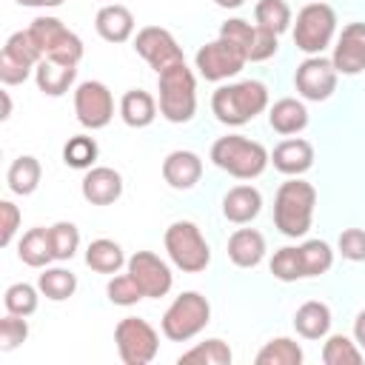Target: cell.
Returning a JSON list of instances; mask_svg holds the SVG:
<instances>
[{
    "instance_id": "b9f144b4",
    "label": "cell",
    "mask_w": 365,
    "mask_h": 365,
    "mask_svg": "<svg viewBox=\"0 0 365 365\" xmlns=\"http://www.w3.org/2000/svg\"><path fill=\"white\" fill-rule=\"evenodd\" d=\"M336 248L348 262H365V231L362 228H345L336 240Z\"/></svg>"
},
{
    "instance_id": "8fae6325",
    "label": "cell",
    "mask_w": 365,
    "mask_h": 365,
    "mask_svg": "<svg viewBox=\"0 0 365 365\" xmlns=\"http://www.w3.org/2000/svg\"><path fill=\"white\" fill-rule=\"evenodd\" d=\"M245 63H248L245 54L237 46H231L228 40H222V37L200 46L197 57H194V66H197L200 77H205L208 83H222L228 77H237Z\"/></svg>"
},
{
    "instance_id": "83f0119b",
    "label": "cell",
    "mask_w": 365,
    "mask_h": 365,
    "mask_svg": "<svg viewBox=\"0 0 365 365\" xmlns=\"http://www.w3.org/2000/svg\"><path fill=\"white\" fill-rule=\"evenodd\" d=\"M17 257L20 262H26L29 268H46L54 259L51 251V234L43 225H34L23 234V240L17 242Z\"/></svg>"
},
{
    "instance_id": "c3c4849f",
    "label": "cell",
    "mask_w": 365,
    "mask_h": 365,
    "mask_svg": "<svg viewBox=\"0 0 365 365\" xmlns=\"http://www.w3.org/2000/svg\"><path fill=\"white\" fill-rule=\"evenodd\" d=\"M20 6H29V9H46V0H14Z\"/></svg>"
},
{
    "instance_id": "d6a6232c",
    "label": "cell",
    "mask_w": 365,
    "mask_h": 365,
    "mask_svg": "<svg viewBox=\"0 0 365 365\" xmlns=\"http://www.w3.org/2000/svg\"><path fill=\"white\" fill-rule=\"evenodd\" d=\"M299 248V265H302V277H322L331 265H334V251L325 240H305Z\"/></svg>"
},
{
    "instance_id": "4fadbf2b",
    "label": "cell",
    "mask_w": 365,
    "mask_h": 365,
    "mask_svg": "<svg viewBox=\"0 0 365 365\" xmlns=\"http://www.w3.org/2000/svg\"><path fill=\"white\" fill-rule=\"evenodd\" d=\"M336 77L339 71L334 68V63L322 54H311L305 57L299 66H297V74H294V86H297V94L302 100H311V103H322L328 100L334 91H336Z\"/></svg>"
},
{
    "instance_id": "f1b7e54d",
    "label": "cell",
    "mask_w": 365,
    "mask_h": 365,
    "mask_svg": "<svg viewBox=\"0 0 365 365\" xmlns=\"http://www.w3.org/2000/svg\"><path fill=\"white\" fill-rule=\"evenodd\" d=\"M125 254H123V245L108 240V237H100V240H91L88 248H86V265L97 274H117L123 265H125Z\"/></svg>"
},
{
    "instance_id": "44dd1931",
    "label": "cell",
    "mask_w": 365,
    "mask_h": 365,
    "mask_svg": "<svg viewBox=\"0 0 365 365\" xmlns=\"http://www.w3.org/2000/svg\"><path fill=\"white\" fill-rule=\"evenodd\" d=\"M94 29L106 43H125L134 34V14L120 3H106L94 17Z\"/></svg>"
},
{
    "instance_id": "9c48e42d",
    "label": "cell",
    "mask_w": 365,
    "mask_h": 365,
    "mask_svg": "<svg viewBox=\"0 0 365 365\" xmlns=\"http://www.w3.org/2000/svg\"><path fill=\"white\" fill-rule=\"evenodd\" d=\"M114 342L125 365H148L160 351V334L140 317H123L114 328Z\"/></svg>"
},
{
    "instance_id": "2e32d148",
    "label": "cell",
    "mask_w": 365,
    "mask_h": 365,
    "mask_svg": "<svg viewBox=\"0 0 365 365\" xmlns=\"http://www.w3.org/2000/svg\"><path fill=\"white\" fill-rule=\"evenodd\" d=\"M331 63L339 74L354 77L365 71V23H348L334 43Z\"/></svg>"
},
{
    "instance_id": "8992f818",
    "label": "cell",
    "mask_w": 365,
    "mask_h": 365,
    "mask_svg": "<svg viewBox=\"0 0 365 365\" xmlns=\"http://www.w3.org/2000/svg\"><path fill=\"white\" fill-rule=\"evenodd\" d=\"M163 242H165L168 259H171L180 271H185V274H200V271H205L208 262H211V248H208V242H205L200 225L191 222V220H177V222H171V225L165 228Z\"/></svg>"
},
{
    "instance_id": "e0dca14e",
    "label": "cell",
    "mask_w": 365,
    "mask_h": 365,
    "mask_svg": "<svg viewBox=\"0 0 365 365\" xmlns=\"http://www.w3.org/2000/svg\"><path fill=\"white\" fill-rule=\"evenodd\" d=\"M80 191H83V200L91 205H111L123 197V177L108 165H94L86 171Z\"/></svg>"
},
{
    "instance_id": "5b68a950",
    "label": "cell",
    "mask_w": 365,
    "mask_h": 365,
    "mask_svg": "<svg viewBox=\"0 0 365 365\" xmlns=\"http://www.w3.org/2000/svg\"><path fill=\"white\" fill-rule=\"evenodd\" d=\"M208 322H211V302L200 291H182L165 308V314L160 319V328H163L165 339H171V342H188Z\"/></svg>"
},
{
    "instance_id": "f546056e",
    "label": "cell",
    "mask_w": 365,
    "mask_h": 365,
    "mask_svg": "<svg viewBox=\"0 0 365 365\" xmlns=\"http://www.w3.org/2000/svg\"><path fill=\"white\" fill-rule=\"evenodd\" d=\"M231 359H234V354H231L228 342L220 336H211V339L197 342L194 348L182 351L177 362L180 365H231Z\"/></svg>"
},
{
    "instance_id": "7c38bea8",
    "label": "cell",
    "mask_w": 365,
    "mask_h": 365,
    "mask_svg": "<svg viewBox=\"0 0 365 365\" xmlns=\"http://www.w3.org/2000/svg\"><path fill=\"white\" fill-rule=\"evenodd\" d=\"M74 114L83 128H106L114 117V97L108 86L100 80H83L74 88Z\"/></svg>"
},
{
    "instance_id": "484cf974",
    "label": "cell",
    "mask_w": 365,
    "mask_h": 365,
    "mask_svg": "<svg viewBox=\"0 0 365 365\" xmlns=\"http://www.w3.org/2000/svg\"><path fill=\"white\" fill-rule=\"evenodd\" d=\"M120 117L131 128H148L157 117V100L145 88H128L120 97Z\"/></svg>"
},
{
    "instance_id": "4316f807",
    "label": "cell",
    "mask_w": 365,
    "mask_h": 365,
    "mask_svg": "<svg viewBox=\"0 0 365 365\" xmlns=\"http://www.w3.org/2000/svg\"><path fill=\"white\" fill-rule=\"evenodd\" d=\"M40 177H43V165L37 157L31 154H20L17 160H11L9 171H6V182H9V191L17 194V197H29L37 191L40 185Z\"/></svg>"
},
{
    "instance_id": "d6986e66",
    "label": "cell",
    "mask_w": 365,
    "mask_h": 365,
    "mask_svg": "<svg viewBox=\"0 0 365 365\" xmlns=\"http://www.w3.org/2000/svg\"><path fill=\"white\" fill-rule=\"evenodd\" d=\"M271 163L285 177H302L314 165V145L302 137H288L271 151Z\"/></svg>"
},
{
    "instance_id": "7dc6e473",
    "label": "cell",
    "mask_w": 365,
    "mask_h": 365,
    "mask_svg": "<svg viewBox=\"0 0 365 365\" xmlns=\"http://www.w3.org/2000/svg\"><path fill=\"white\" fill-rule=\"evenodd\" d=\"M220 9H237V6H242L245 0H214Z\"/></svg>"
},
{
    "instance_id": "681fc988",
    "label": "cell",
    "mask_w": 365,
    "mask_h": 365,
    "mask_svg": "<svg viewBox=\"0 0 365 365\" xmlns=\"http://www.w3.org/2000/svg\"><path fill=\"white\" fill-rule=\"evenodd\" d=\"M66 0H46V9H57V6H63Z\"/></svg>"
},
{
    "instance_id": "e575fe53",
    "label": "cell",
    "mask_w": 365,
    "mask_h": 365,
    "mask_svg": "<svg viewBox=\"0 0 365 365\" xmlns=\"http://www.w3.org/2000/svg\"><path fill=\"white\" fill-rule=\"evenodd\" d=\"M322 362L325 365H359L362 348L356 345V339L345 334H331L325 336V345H322Z\"/></svg>"
},
{
    "instance_id": "ab89813d",
    "label": "cell",
    "mask_w": 365,
    "mask_h": 365,
    "mask_svg": "<svg viewBox=\"0 0 365 365\" xmlns=\"http://www.w3.org/2000/svg\"><path fill=\"white\" fill-rule=\"evenodd\" d=\"M271 274H274L279 282L305 279V277H302V265H299V248H297V245H285V248L274 251V257H271Z\"/></svg>"
},
{
    "instance_id": "7a4b0ae2",
    "label": "cell",
    "mask_w": 365,
    "mask_h": 365,
    "mask_svg": "<svg viewBox=\"0 0 365 365\" xmlns=\"http://www.w3.org/2000/svg\"><path fill=\"white\" fill-rule=\"evenodd\" d=\"M265 108H268V86L259 80L228 83L211 94V111L222 125H245Z\"/></svg>"
},
{
    "instance_id": "3957f363",
    "label": "cell",
    "mask_w": 365,
    "mask_h": 365,
    "mask_svg": "<svg viewBox=\"0 0 365 365\" xmlns=\"http://www.w3.org/2000/svg\"><path fill=\"white\" fill-rule=\"evenodd\" d=\"M211 163L237 180H254L265 171L271 154L257 140H248L242 134H225L211 145Z\"/></svg>"
},
{
    "instance_id": "ee69618b",
    "label": "cell",
    "mask_w": 365,
    "mask_h": 365,
    "mask_svg": "<svg viewBox=\"0 0 365 365\" xmlns=\"http://www.w3.org/2000/svg\"><path fill=\"white\" fill-rule=\"evenodd\" d=\"M20 220H23L20 208L11 200H0V242L6 248L11 245V240H14L17 228H20Z\"/></svg>"
},
{
    "instance_id": "74e56055",
    "label": "cell",
    "mask_w": 365,
    "mask_h": 365,
    "mask_svg": "<svg viewBox=\"0 0 365 365\" xmlns=\"http://www.w3.org/2000/svg\"><path fill=\"white\" fill-rule=\"evenodd\" d=\"M48 234H51V251H54V259L57 262H66V259H71L77 254V248H80V231H77L74 222L60 220V222H54L48 228Z\"/></svg>"
},
{
    "instance_id": "6da1fadb",
    "label": "cell",
    "mask_w": 365,
    "mask_h": 365,
    "mask_svg": "<svg viewBox=\"0 0 365 365\" xmlns=\"http://www.w3.org/2000/svg\"><path fill=\"white\" fill-rule=\"evenodd\" d=\"M314 208H317V188L299 177H288L274 197V225L279 228V234L291 240L305 237L314 222Z\"/></svg>"
},
{
    "instance_id": "603a6c76",
    "label": "cell",
    "mask_w": 365,
    "mask_h": 365,
    "mask_svg": "<svg viewBox=\"0 0 365 365\" xmlns=\"http://www.w3.org/2000/svg\"><path fill=\"white\" fill-rule=\"evenodd\" d=\"M74 80H77V66H68V63H57V60L43 57L34 68V83L48 97H63L74 86Z\"/></svg>"
},
{
    "instance_id": "bcb514c9",
    "label": "cell",
    "mask_w": 365,
    "mask_h": 365,
    "mask_svg": "<svg viewBox=\"0 0 365 365\" xmlns=\"http://www.w3.org/2000/svg\"><path fill=\"white\" fill-rule=\"evenodd\" d=\"M0 97H3V120H9L11 117V97H9V91H0Z\"/></svg>"
},
{
    "instance_id": "9a60e30c",
    "label": "cell",
    "mask_w": 365,
    "mask_h": 365,
    "mask_svg": "<svg viewBox=\"0 0 365 365\" xmlns=\"http://www.w3.org/2000/svg\"><path fill=\"white\" fill-rule=\"evenodd\" d=\"M134 51L160 74L174 63H182V48L174 40V34L163 26H143L134 37Z\"/></svg>"
},
{
    "instance_id": "d590c367",
    "label": "cell",
    "mask_w": 365,
    "mask_h": 365,
    "mask_svg": "<svg viewBox=\"0 0 365 365\" xmlns=\"http://www.w3.org/2000/svg\"><path fill=\"white\" fill-rule=\"evenodd\" d=\"M254 20H257V26H262L279 37L282 31L291 29V6L285 0H259L254 6Z\"/></svg>"
},
{
    "instance_id": "4dcf8cb0",
    "label": "cell",
    "mask_w": 365,
    "mask_h": 365,
    "mask_svg": "<svg viewBox=\"0 0 365 365\" xmlns=\"http://www.w3.org/2000/svg\"><path fill=\"white\" fill-rule=\"evenodd\" d=\"M302 359H305V354H302L299 342H294L291 336H274V339H268L259 348V354L254 356L257 365H299Z\"/></svg>"
},
{
    "instance_id": "277c9868",
    "label": "cell",
    "mask_w": 365,
    "mask_h": 365,
    "mask_svg": "<svg viewBox=\"0 0 365 365\" xmlns=\"http://www.w3.org/2000/svg\"><path fill=\"white\" fill-rule=\"evenodd\" d=\"M157 88H160V114L168 123L180 125L197 114V77L185 66V60L160 71Z\"/></svg>"
},
{
    "instance_id": "f35d334b",
    "label": "cell",
    "mask_w": 365,
    "mask_h": 365,
    "mask_svg": "<svg viewBox=\"0 0 365 365\" xmlns=\"http://www.w3.org/2000/svg\"><path fill=\"white\" fill-rule=\"evenodd\" d=\"M106 297H108V302L123 305V308L137 305L140 299H145V294L140 291V285L134 282V277H131L128 271H125V274H114V277L108 279V285H106Z\"/></svg>"
},
{
    "instance_id": "ba28073f",
    "label": "cell",
    "mask_w": 365,
    "mask_h": 365,
    "mask_svg": "<svg viewBox=\"0 0 365 365\" xmlns=\"http://www.w3.org/2000/svg\"><path fill=\"white\" fill-rule=\"evenodd\" d=\"M34 43L40 46L43 57L48 60H57V63H68V66H77L83 60V40L57 17H34L31 26H29Z\"/></svg>"
},
{
    "instance_id": "7402d4cb",
    "label": "cell",
    "mask_w": 365,
    "mask_h": 365,
    "mask_svg": "<svg viewBox=\"0 0 365 365\" xmlns=\"http://www.w3.org/2000/svg\"><path fill=\"white\" fill-rule=\"evenodd\" d=\"M265 257V237L257 228H237L228 237V259L237 268H257Z\"/></svg>"
},
{
    "instance_id": "30bf717a",
    "label": "cell",
    "mask_w": 365,
    "mask_h": 365,
    "mask_svg": "<svg viewBox=\"0 0 365 365\" xmlns=\"http://www.w3.org/2000/svg\"><path fill=\"white\" fill-rule=\"evenodd\" d=\"M220 37L228 40L231 46H237L248 63H262V60H271L279 48V40L274 31L262 29V26H251L248 20L242 17H231L220 26Z\"/></svg>"
},
{
    "instance_id": "7bdbcfd3",
    "label": "cell",
    "mask_w": 365,
    "mask_h": 365,
    "mask_svg": "<svg viewBox=\"0 0 365 365\" xmlns=\"http://www.w3.org/2000/svg\"><path fill=\"white\" fill-rule=\"evenodd\" d=\"M31 71H34V68L26 66L23 60L11 57L9 51H0V83H3V86H20V83L29 80Z\"/></svg>"
},
{
    "instance_id": "836d02e7",
    "label": "cell",
    "mask_w": 365,
    "mask_h": 365,
    "mask_svg": "<svg viewBox=\"0 0 365 365\" xmlns=\"http://www.w3.org/2000/svg\"><path fill=\"white\" fill-rule=\"evenodd\" d=\"M97 157H100V145H97V140L88 137V134H74V137H68V143L63 145V163H66L68 168H83V171H88V168H94Z\"/></svg>"
},
{
    "instance_id": "ffe728a7",
    "label": "cell",
    "mask_w": 365,
    "mask_h": 365,
    "mask_svg": "<svg viewBox=\"0 0 365 365\" xmlns=\"http://www.w3.org/2000/svg\"><path fill=\"white\" fill-rule=\"evenodd\" d=\"M262 211V194L254 185H234L222 197V217L234 225L251 222Z\"/></svg>"
},
{
    "instance_id": "8d00e7d4",
    "label": "cell",
    "mask_w": 365,
    "mask_h": 365,
    "mask_svg": "<svg viewBox=\"0 0 365 365\" xmlns=\"http://www.w3.org/2000/svg\"><path fill=\"white\" fill-rule=\"evenodd\" d=\"M3 305L9 314H17V317H31L40 305V288L29 285V282H14L6 288L3 294Z\"/></svg>"
},
{
    "instance_id": "ac0fdd59",
    "label": "cell",
    "mask_w": 365,
    "mask_h": 365,
    "mask_svg": "<svg viewBox=\"0 0 365 365\" xmlns=\"http://www.w3.org/2000/svg\"><path fill=\"white\" fill-rule=\"evenodd\" d=\"M202 177V160L200 154L188 151V148H177L171 154H165L163 160V180L177 188V191H188L200 182Z\"/></svg>"
},
{
    "instance_id": "f6af8a7d",
    "label": "cell",
    "mask_w": 365,
    "mask_h": 365,
    "mask_svg": "<svg viewBox=\"0 0 365 365\" xmlns=\"http://www.w3.org/2000/svg\"><path fill=\"white\" fill-rule=\"evenodd\" d=\"M354 339H356V345L365 351V311H359L356 319H354Z\"/></svg>"
},
{
    "instance_id": "d4e9b609",
    "label": "cell",
    "mask_w": 365,
    "mask_h": 365,
    "mask_svg": "<svg viewBox=\"0 0 365 365\" xmlns=\"http://www.w3.org/2000/svg\"><path fill=\"white\" fill-rule=\"evenodd\" d=\"M331 308L319 299H308L294 314V328L302 339H325L331 331Z\"/></svg>"
},
{
    "instance_id": "5bb4252c",
    "label": "cell",
    "mask_w": 365,
    "mask_h": 365,
    "mask_svg": "<svg viewBox=\"0 0 365 365\" xmlns=\"http://www.w3.org/2000/svg\"><path fill=\"white\" fill-rule=\"evenodd\" d=\"M125 271L134 277V282L140 285L145 299H160L174 285V274H171L168 262L160 259L154 251H134L125 262Z\"/></svg>"
},
{
    "instance_id": "60d3db41",
    "label": "cell",
    "mask_w": 365,
    "mask_h": 365,
    "mask_svg": "<svg viewBox=\"0 0 365 365\" xmlns=\"http://www.w3.org/2000/svg\"><path fill=\"white\" fill-rule=\"evenodd\" d=\"M29 339V319L17 317V314H6L0 319V351L9 354L14 348H20Z\"/></svg>"
},
{
    "instance_id": "52a82bcc",
    "label": "cell",
    "mask_w": 365,
    "mask_h": 365,
    "mask_svg": "<svg viewBox=\"0 0 365 365\" xmlns=\"http://www.w3.org/2000/svg\"><path fill=\"white\" fill-rule=\"evenodd\" d=\"M334 34H336V11L328 3L314 0V3H308V6H302L297 11L294 46L299 51H305L308 57L311 54H322L334 43Z\"/></svg>"
},
{
    "instance_id": "cb8c5ba5",
    "label": "cell",
    "mask_w": 365,
    "mask_h": 365,
    "mask_svg": "<svg viewBox=\"0 0 365 365\" xmlns=\"http://www.w3.org/2000/svg\"><path fill=\"white\" fill-rule=\"evenodd\" d=\"M268 125L282 134V137H291V134H299L305 125H308V108L302 100L297 97H282L277 100L271 108H268Z\"/></svg>"
},
{
    "instance_id": "1f68e13d",
    "label": "cell",
    "mask_w": 365,
    "mask_h": 365,
    "mask_svg": "<svg viewBox=\"0 0 365 365\" xmlns=\"http://www.w3.org/2000/svg\"><path fill=\"white\" fill-rule=\"evenodd\" d=\"M37 288L46 299L51 302H63L68 297H74L77 291V277L68 271V268H43V274L37 277Z\"/></svg>"
}]
</instances>
